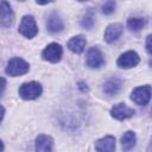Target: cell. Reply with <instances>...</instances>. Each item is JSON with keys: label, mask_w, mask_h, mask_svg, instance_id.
<instances>
[{"label": "cell", "mask_w": 152, "mask_h": 152, "mask_svg": "<svg viewBox=\"0 0 152 152\" xmlns=\"http://www.w3.org/2000/svg\"><path fill=\"white\" fill-rule=\"evenodd\" d=\"M28 69H30V65L26 61H24L20 57H13L12 59H10L7 62L5 71L7 75H10L12 77H17V76L26 74L28 71Z\"/></svg>", "instance_id": "6da1fadb"}, {"label": "cell", "mask_w": 152, "mask_h": 152, "mask_svg": "<svg viewBox=\"0 0 152 152\" xmlns=\"http://www.w3.org/2000/svg\"><path fill=\"white\" fill-rule=\"evenodd\" d=\"M42 91H43V88H42L40 83H38L36 81L23 83L19 88V95L24 100H34L40 96Z\"/></svg>", "instance_id": "7a4b0ae2"}, {"label": "cell", "mask_w": 152, "mask_h": 152, "mask_svg": "<svg viewBox=\"0 0 152 152\" xmlns=\"http://www.w3.org/2000/svg\"><path fill=\"white\" fill-rule=\"evenodd\" d=\"M18 31L26 38L31 39L38 33V27L36 24V20L32 15H24L21 18V21L19 24Z\"/></svg>", "instance_id": "3957f363"}, {"label": "cell", "mask_w": 152, "mask_h": 152, "mask_svg": "<svg viewBox=\"0 0 152 152\" xmlns=\"http://www.w3.org/2000/svg\"><path fill=\"white\" fill-rule=\"evenodd\" d=\"M63 56V49L59 44L57 43H51L49 44L42 52V57L44 61L51 62V63H57L61 61Z\"/></svg>", "instance_id": "277c9868"}, {"label": "cell", "mask_w": 152, "mask_h": 152, "mask_svg": "<svg viewBox=\"0 0 152 152\" xmlns=\"http://www.w3.org/2000/svg\"><path fill=\"white\" fill-rule=\"evenodd\" d=\"M131 99L134 103H137L139 106L148 104L150 99H151V87L150 86H142V87L135 88L131 94Z\"/></svg>", "instance_id": "5b68a950"}, {"label": "cell", "mask_w": 152, "mask_h": 152, "mask_svg": "<svg viewBox=\"0 0 152 152\" xmlns=\"http://www.w3.org/2000/svg\"><path fill=\"white\" fill-rule=\"evenodd\" d=\"M14 21V12L7 1H0V27L7 28Z\"/></svg>", "instance_id": "8992f818"}, {"label": "cell", "mask_w": 152, "mask_h": 152, "mask_svg": "<svg viewBox=\"0 0 152 152\" xmlns=\"http://www.w3.org/2000/svg\"><path fill=\"white\" fill-rule=\"evenodd\" d=\"M87 65L91 69H99L104 64V58L99 48L93 46L87 51Z\"/></svg>", "instance_id": "52a82bcc"}, {"label": "cell", "mask_w": 152, "mask_h": 152, "mask_svg": "<svg viewBox=\"0 0 152 152\" xmlns=\"http://www.w3.org/2000/svg\"><path fill=\"white\" fill-rule=\"evenodd\" d=\"M139 62H140V57L135 51H126L125 53L120 55V57L116 61L118 65L122 69L134 68L139 64Z\"/></svg>", "instance_id": "ba28073f"}, {"label": "cell", "mask_w": 152, "mask_h": 152, "mask_svg": "<svg viewBox=\"0 0 152 152\" xmlns=\"http://www.w3.org/2000/svg\"><path fill=\"white\" fill-rule=\"evenodd\" d=\"M110 115L114 119L122 121V120H126V119L133 116L134 115V109L133 108H129L125 103H116L110 109Z\"/></svg>", "instance_id": "9c48e42d"}, {"label": "cell", "mask_w": 152, "mask_h": 152, "mask_svg": "<svg viewBox=\"0 0 152 152\" xmlns=\"http://www.w3.org/2000/svg\"><path fill=\"white\" fill-rule=\"evenodd\" d=\"M46 28L51 33H58V32L63 31L64 23H63V19L61 18V15L58 13L51 12L48 15V18H46Z\"/></svg>", "instance_id": "30bf717a"}, {"label": "cell", "mask_w": 152, "mask_h": 152, "mask_svg": "<svg viewBox=\"0 0 152 152\" xmlns=\"http://www.w3.org/2000/svg\"><path fill=\"white\" fill-rule=\"evenodd\" d=\"M97 152H115V138L113 135H106L95 142Z\"/></svg>", "instance_id": "8fae6325"}, {"label": "cell", "mask_w": 152, "mask_h": 152, "mask_svg": "<svg viewBox=\"0 0 152 152\" xmlns=\"http://www.w3.org/2000/svg\"><path fill=\"white\" fill-rule=\"evenodd\" d=\"M121 34H122V25L118 24V23L110 24L107 26V28L104 31V40L109 44L114 43L120 38Z\"/></svg>", "instance_id": "7c38bea8"}, {"label": "cell", "mask_w": 152, "mask_h": 152, "mask_svg": "<svg viewBox=\"0 0 152 152\" xmlns=\"http://www.w3.org/2000/svg\"><path fill=\"white\" fill-rule=\"evenodd\" d=\"M53 140L51 137L40 134L36 138V152H52Z\"/></svg>", "instance_id": "4fadbf2b"}, {"label": "cell", "mask_w": 152, "mask_h": 152, "mask_svg": "<svg viewBox=\"0 0 152 152\" xmlns=\"http://www.w3.org/2000/svg\"><path fill=\"white\" fill-rule=\"evenodd\" d=\"M121 87H122V81L120 78H118V77H112V78H109L108 81L104 82L103 91L107 95L113 96V95H116L120 91Z\"/></svg>", "instance_id": "5bb4252c"}, {"label": "cell", "mask_w": 152, "mask_h": 152, "mask_svg": "<svg viewBox=\"0 0 152 152\" xmlns=\"http://www.w3.org/2000/svg\"><path fill=\"white\" fill-rule=\"evenodd\" d=\"M86 44H87V40L83 36L78 34V36H75L72 37L69 42H68V49L75 53H82L84 48H86Z\"/></svg>", "instance_id": "9a60e30c"}, {"label": "cell", "mask_w": 152, "mask_h": 152, "mask_svg": "<svg viewBox=\"0 0 152 152\" xmlns=\"http://www.w3.org/2000/svg\"><path fill=\"white\" fill-rule=\"evenodd\" d=\"M135 142H137V137H135L134 132L127 131L126 133H124V135L121 138V146L125 152L131 151L135 146Z\"/></svg>", "instance_id": "2e32d148"}, {"label": "cell", "mask_w": 152, "mask_h": 152, "mask_svg": "<svg viewBox=\"0 0 152 152\" xmlns=\"http://www.w3.org/2000/svg\"><path fill=\"white\" fill-rule=\"evenodd\" d=\"M147 24V19L146 18H140V17H132L127 20V27L131 31L138 32L141 28H144Z\"/></svg>", "instance_id": "e0dca14e"}, {"label": "cell", "mask_w": 152, "mask_h": 152, "mask_svg": "<svg viewBox=\"0 0 152 152\" xmlns=\"http://www.w3.org/2000/svg\"><path fill=\"white\" fill-rule=\"evenodd\" d=\"M81 25H82V27H84V28H88V30L91 28L93 25H94V17H93V14H91V13H87V14L82 18Z\"/></svg>", "instance_id": "ac0fdd59"}, {"label": "cell", "mask_w": 152, "mask_h": 152, "mask_svg": "<svg viewBox=\"0 0 152 152\" xmlns=\"http://www.w3.org/2000/svg\"><path fill=\"white\" fill-rule=\"evenodd\" d=\"M115 6H116L115 1H113V0L106 1V2L103 4V6H102V13L106 14V15L112 14V13L115 11Z\"/></svg>", "instance_id": "d6986e66"}, {"label": "cell", "mask_w": 152, "mask_h": 152, "mask_svg": "<svg viewBox=\"0 0 152 152\" xmlns=\"http://www.w3.org/2000/svg\"><path fill=\"white\" fill-rule=\"evenodd\" d=\"M5 88H6V80L4 77H0V96L4 94Z\"/></svg>", "instance_id": "ffe728a7"}, {"label": "cell", "mask_w": 152, "mask_h": 152, "mask_svg": "<svg viewBox=\"0 0 152 152\" xmlns=\"http://www.w3.org/2000/svg\"><path fill=\"white\" fill-rule=\"evenodd\" d=\"M146 50L151 55V34H148L147 36V39H146Z\"/></svg>", "instance_id": "44dd1931"}, {"label": "cell", "mask_w": 152, "mask_h": 152, "mask_svg": "<svg viewBox=\"0 0 152 152\" xmlns=\"http://www.w3.org/2000/svg\"><path fill=\"white\" fill-rule=\"evenodd\" d=\"M4 114H5V109H4L2 106H0V121H1L2 118H4Z\"/></svg>", "instance_id": "7402d4cb"}, {"label": "cell", "mask_w": 152, "mask_h": 152, "mask_svg": "<svg viewBox=\"0 0 152 152\" xmlns=\"http://www.w3.org/2000/svg\"><path fill=\"white\" fill-rule=\"evenodd\" d=\"M0 152H4V144L1 140H0Z\"/></svg>", "instance_id": "603a6c76"}]
</instances>
